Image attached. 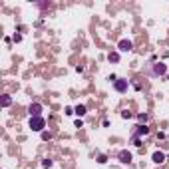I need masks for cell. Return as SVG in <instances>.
I'll return each instance as SVG.
<instances>
[{"label":"cell","mask_w":169,"mask_h":169,"mask_svg":"<svg viewBox=\"0 0 169 169\" xmlns=\"http://www.w3.org/2000/svg\"><path fill=\"white\" fill-rule=\"evenodd\" d=\"M131 143H133L135 147H141V137H137V135H131Z\"/></svg>","instance_id":"4fadbf2b"},{"label":"cell","mask_w":169,"mask_h":169,"mask_svg":"<svg viewBox=\"0 0 169 169\" xmlns=\"http://www.w3.org/2000/svg\"><path fill=\"white\" fill-rule=\"evenodd\" d=\"M12 40H14V42H20V40H22V36H20V34H14Z\"/></svg>","instance_id":"d6986e66"},{"label":"cell","mask_w":169,"mask_h":169,"mask_svg":"<svg viewBox=\"0 0 169 169\" xmlns=\"http://www.w3.org/2000/svg\"><path fill=\"white\" fill-rule=\"evenodd\" d=\"M28 113H30V117H42V104H30Z\"/></svg>","instance_id":"8992f818"},{"label":"cell","mask_w":169,"mask_h":169,"mask_svg":"<svg viewBox=\"0 0 169 169\" xmlns=\"http://www.w3.org/2000/svg\"><path fill=\"white\" fill-rule=\"evenodd\" d=\"M10 104H12V98L10 96H2V108H8Z\"/></svg>","instance_id":"8fae6325"},{"label":"cell","mask_w":169,"mask_h":169,"mask_svg":"<svg viewBox=\"0 0 169 169\" xmlns=\"http://www.w3.org/2000/svg\"><path fill=\"white\" fill-rule=\"evenodd\" d=\"M50 137H52L50 131H42V139H50Z\"/></svg>","instance_id":"2e32d148"},{"label":"cell","mask_w":169,"mask_h":169,"mask_svg":"<svg viewBox=\"0 0 169 169\" xmlns=\"http://www.w3.org/2000/svg\"><path fill=\"white\" fill-rule=\"evenodd\" d=\"M108 60H110L111 64H117L119 62V52H110L108 54Z\"/></svg>","instance_id":"9c48e42d"},{"label":"cell","mask_w":169,"mask_h":169,"mask_svg":"<svg viewBox=\"0 0 169 169\" xmlns=\"http://www.w3.org/2000/svg\"><path fill=\"white\" fill-rule=\"evenodd\" d=\"M108 80H110V82H116L117 76H116V74H110V78H108Z\"/></svg>","instance_id":"ffe728a7"},{"label":"cell","mask_w":169,"mask_h":169,"mask_svg":"<svg viewBox=\"0 0 169 169\" xmlns=\"http://www.w3.org/2000/svg\"><path fill=\"white\" fill-rule=\"evenodd\" d=\"M74 113H78V116L82 117V116H84V113H86V105L78 104V105H76V108H74Z\"/></svg>","instance_id":"30bf717a"},{"label":"cell","mask_w":169,"mask_h":169,"mask_svg":"<svg viewBox=\"0 0 169 169\" xmlns=\"http://www.w3.org/2000/svg\"><path fill=\"white\" fill-rule=\"evenodd\" d=\"M42 167L50 169V167H52V159H44V161H42Z\"/></svg>","instance_id":"9a60e30c"},{"label":"cell","mask_w":169,"mask_h":169,"mask_svg":"<svg viewBox=\"0 0 169 169\" xmlns=\"http://www.w3.org/2000/svg\"><path fill=\"white\" fill-rule=\"evenodd\" d=\"M74 125H76V127H84V121H82V119H76Z\"/></svg>","instance_id":"ac0fdd59"},{"label":"cell","mask_w":169,"mask_h":169,"mask_svg":"<svg viewBox=\"0 0 169 169\" xmlns=\"http://www.w3.org/2000/svg\"><path fill=\"white\" fill-rule=\"evenodd\" d=\"M147 133H149V127H147V125H145V124H137V125H135V129H133V133H131V135H137V137H141V135H147Z\"/></svg>","instance_id":"52a82bcc"},{"label":"cell","mask_w":169,"mask_h":169,"mask_svg":"<svg viewBox=\"0 0 169 169\" xmlns=\"http://www.w3.org/2000/svg\"><path fill=\"white\" fill-rule=\"evenodd\" d=\"M145 74L149 78H161V76L167 74V64H163V62H147L145 64Z\"/></svg>","instance_id":"6da1fadb"},{"label":"cell","mask_w":169,"mask_h":169,"mask_svg":"<svg viewBox=\"0 0 169 169\" xmlns=\"http://www.w3.org/2000/svg\"><path fill=\"white\" fill-rule=\"evenodd\" d=\"M117 161L119 163H131V151L127 149H121V151H117Z\"/></svg>","instance_id":"277c9868"},{"label":"cell","mask_w":169,"mask_h":169,"mask_svg":"<svg viewBox=\"0 0 169 169\" xmlns=\"http://www.w3.org/2000/svg\"><path fill=\"white\" fill-rule=\"evenodd\" d=\"M105 161H108V157L105 155H98V163H105Z\"/></svg>","instance_id":"e0dca14e"},{"label":"cell","mask_w":169,"mask_h":169,"mask_svg":"<svg viewBox=\"0 0 169 169\" xmlns=\"http://www.w3.org/2000/svg\"><path fill=\"white\" fill-rule=\"evenodd\" d=\"M28 125H30V129L32 131H44V127H46V119L44 117H30V121H28Z\"/></svg>","instance_id":"7a4b0ae2"},{"label":"cell","mask_w":169,"mask_h":169,"mask_svg":"<svg viewBox=\"0 0 169 169\" xmlns=\"http://www.w3.org/2000/svg\"><path fill=\"white\" fill-rule=\"evenodd\" d=\"M127 88H129V80H125V78H117L116 82H113V90L119 91V94H125Z\"/></svg>","instance_id":"3957f363"},{"label":"cell","mask_w":169,"mask_h":169,"mask_svg":"<svg viewBox=\"0 0 169 169\" xmlns=\"http://www.w3.org/2000/svg\"><path fill=\"white\" fill-rule=\"evenodd\" d=\"M131 48H133V44H131V40H127V38H121L119 44H117V50H119V52H131Z\"/></svg>","instance_id":"5b68a950"},{"label":"cell","mask_w":169,"mask_h":169,"mask_svg":"<svg viewBox=\"0 0 169 169\" xmlns=\"http://www.w3.org/2000/svg\"><path fill=\"white\" fill-rule=\"evenodd\" d=\"M151 159H153V163H163L165 161V153H163V151H155V153L151 155Z\"/></svg>","instance_id":"ba28073f"},{"label":"cell","mask_w":169,"mask_h":169,"mask_svg":"<svg viewBox=\"0 0 169 169\" xmlns=\"http://www.w3.org/2000/svg\"><path fill=\"white\" fill-rule=\"evenodd\" d=\"M147 119H149L147 113H137V121H139V124H147Z\"/></svg>","instance_id":"7c38bea8"},{"label":"cell","mask_w":169,"mask_h":169,"mask_svg":"<svg viewBox=\"0 0 169 169\" xmlns=\"http://www.w3.org/2000/svg\"><path fill=\"white\" fill-rule=\"evenodd\" d=\"M121 117H124V119H129V117H133V113L127 111V110H124V111H121Z\"/></svg>","instance_id":"5bb4252c"}]
</instances>
